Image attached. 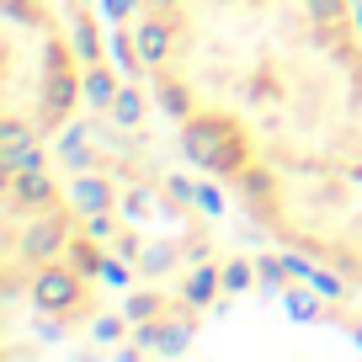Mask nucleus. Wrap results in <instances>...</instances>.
Instances as JSON below:
<instances>
[{"label": "nucleus", "instance_id": "f257e3e1", "mask_svg": "<svg viewBox=\"0 0 362 362\" xmlns=\"http://www.w3.org/2000/svg\"><path fill=\"white\" fill-rule=\"evenodd\" d=\"M6 33V75H0V139H54L75 117L86 64L64 37L48 0H0Z\"/></svg>", "mask_w": 362, "mask_h": 362}, {"label": "nucleus", "instance_id": "f03ea898", "mask_svg": "<svg viewBox=\"0 0 362 362\" xmlns=\"http://www.w3.org/2000/svg\"><path fill=\"white\" fill-rule=\"evenodd\" d=\"M27 298L37 304V315H48L54 325H86L96 298H90V272H80L75 261H48L27 283Z\"/></svg>", "mask_w": 362, "mask_h": 362}]
</instances>
